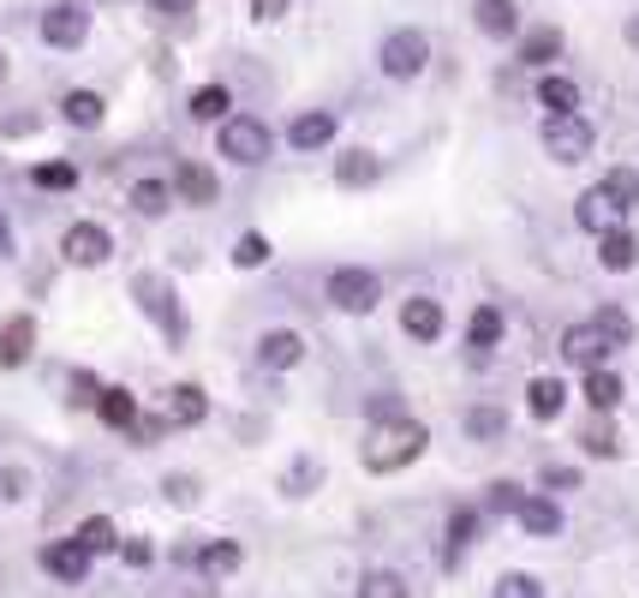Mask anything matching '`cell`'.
<instances>
[{"mask_svg":"<svg viewBox=\"0 0 639 598\" xmlns=\"http://www.w3.org/2000/svg\"><path fill=\"white\" fill-rule=\"evenodd\" d=\"M538 102L549 114H579V84L574 78H556V72H549V78L538 84Z\"/></svg>","mask_w":639,"mask_h":598,"instance_id":"obj_26","label":"cell"},{"mask_svg":"<svg viewBox=\"0 0 639 598\" xmlns=\"http://www.w3.org/2000/svg\"><path fill=\"white\" fill-rule=\"evenodd\" d=\"M168 203H174L168 180H138V186H132V210H138V216H168Z\"/></svg>","mask_w":639,"mask_h":598,"instance_id":"obj_30","label":"cell"},{"mask_svg":"<svg viewBox=\"0 0 639 598\" xmlns=\"http://www.w3.org/2000/svg\"><path fill=\"white\" fill-rule=\"evenodd\" d=\"M609 354H616V347H609V335H604L598 324H574L568 335H562V359L579 366V371H598Z\"/></svg>","mask_w":639,"mask_h":598,"instance_id":"obj_7","label":"cell"},{"mask_svg":"<svg viewBox=\"0 0 639 598\" xmlns=\"http://www.w3.org/2000/svg\"><path fill=\"white\" fill-rule=\"evenodd\" d=\"M24 491H31V479H24V473H12V466H0V503H19Z\"/></svg>","mask_w":639,"mask_h":598,"instance_id":"obj_44","label":"cell"},{"mask_svg":"<svg viewBox=\"0 0 639 598\" xmlns=\"http://www.w3.org/2000/svg\"><path fill=\"white\" fill-rule=\"evenodd\" d=\"M31 347H36V317H7V329H0V371H12V366H24L31 359Z\"/></svg>","mask_w":639,"mask_h":598,"instance_id":"obj_11","label":"cell"},{"mask_svg":"<svg viewBox=\"0 0 639 598\" xmlns=\"http://www.w3.org/2000/svg\"><path fill=\"white\" fill-rule=\"evenodd\" d=\"M579 443H586V449H591V455H604V461H609V455H616V431H609V426H604V419H598V426H591L586 437H579Z\"/></svg>","mask_w":639,"mask_h":598,"instance_id":"obj_42","label":"cell"},{"mask_svg":"<svg viewBox=\"0 0 639 598\" xmlns=\"http://www.w3.org/2000/svg\"><path fill=\"white\" fill-rule=\"evenodd\" d=\"M359 598H407V580L389 575V568H370V575L359 580Z\"/></svg>","mask_w":639,"mask_h":598,"instance_id":"obj_37","label":"cell"},{"mask_svg":"<svg viewBox=\"0 0 639 598\" xmlns=\"http://www.w3.org/2000/svg\"><path fill=\"white\" fill-rule=\"evenodd\" d=\"M604 192L616 198L621 210H633V203H639V174H633V168H609V174H604Z\"/></svg>","mask_w":639,"mask_h":598,"instance_id":"obj_35","label":"cell"},{"mask_svg":"<svg viewBox=\"0 0 639 598\" xmlns=\"http://www.w3.org/2000/svg\"><path fill=\"white\" fill-rule=\"evenodd\" d=\"M31 186H36V192H72V186H78V168H72V162H36Z\"/></svg>","mask_w":639,"mask_h":598,"instance_id":"obj_32","label":"cell"},{"mask_svg":"<svg viewBox=\"0 0 639 598\" xmlns=\"http://www.w3.org/2000/svg\"><path fill=\"white\" fill-rule=\"evenodd\" d=\"M628 42H633V49H639V19H628Z\"/></svg>","mask_w":639,"mask_h":598,"instance_id":"obj_51","label":"cell"},{"mask_svg":"<svg viewBox=\"0 0 639 598\" xmlns=\"http://www.w3.org/2000/svg\"><path fill=\"white\" fill-rule=\"evenodd\" d=\"M198 568H203L210 580H228L233 568H240V545H233V538H216V545H203V550H198Z\"/></svg>","mask_w":639,"mask_h":598,"instance_id":"obj_24","label":"cell"},{"mask_svg":"<svg viewBox=\"0 0 639 598\" xmlns=\"http://www.w3.org/2000/svg\"><path fill=\"white\" fill-rule=\"evenodd\" d=\"M96 396H102V384H96V377H91V371H78V377H72V401H84V407H96Z\"/></svg>","mask_w":639,"mask_h":598,"instance_id":"obj_45","label":"cell"},{"mask_svg":"<svg viewBox=\"0 0 639 598\" xmlns=\"http://www.w3.org/2000/svg\"><path fill=\"white\" fill-rule=\"evenodd\" d=\"M544 150L556 156V162H586L591 156V126L579 120V114H549L544 120Z\"/></svg>","mask_w":639,"mask_h":598,"instance_id":"obj_4","label":"cell"},{"mask_svg":"<svg viewBox=\"0 0 639 598\" xmlns=\"http://www.w3.org/2000/svg\"><path fill=\"white\" fill-rule=\"evenodd\" d=\"M586 401H591V413H616V407H621V377L609 366L586 371Z\"/></svg>","mask_w":639,"mask_h":598,"instance_id":"obj_21","label":"cell"},{"mask_svg":"<svg viewBox=\"0 0 639 598\" xmlns=\"http://www.w3.org/2000/svg\"><path fill=\"white\" fill-rule=\"evenodd\" d=\"M562 401H568V389H562V377H532V389H526V407L538 419H556L562 413Z\"/></svg>","mask_w":639,"mask_h":598,"instance_id":"obj_22","label":"cell"},{"mask_svg":"<svg viewBox=\"0 0 639 598\" xmlns=\"http://www.w3.org/2000/svg\"><path fill=\"white\" fill-rule=\"evenodd\" d=\"M467 431H472V437H502V413H496V407H472V413H467Z\"/></svg>","mask_w":639,"mask_h":598,"instance_id":"obj_41","label":"cell"},{"mask_svg":"<svg viewBox=\"0 0 639 598\" xmlns=\"http://www.w3.org/2000/svg\"><path fill=\"white\" fill-rule=\"evenodd\" d=\"M258 359H263L270 371H293V366L305 359V335H293V329H270V335L258 342Z\"/></svg>","mask_w":639,"mask_h":598,"instance_id":"obj_12","label":"cell"},{"mask_svg":"<svg viewBox=\"0 0 639 598\" xmlns=\"http://www.w3.org/2000/svg\"><path fill=\"white\" fill-rule=\"evenodd\" d=\"M430 61V36L425 31H395L389 42H383V72L389 78H419Z\"/></svg>","mask_w":639,"mask_h":598,"instance_id":"obj_5","label":"cell"},{"mask_svg":"<svg viewBox=\"0 0 639 598\" xmlns=\"http://www.w3.org/2000/svg\"><path fill=\"white\" fill-rule=\"evenodd\" d=\"M84 36H91V12L84 7H49L42 12V42H49V49H78Z\"/></svg>","mask_w":639,"mask_h":598,"instance_id":"obj_8","label":"cell"},{"mask_svg":"<svg viewBox=\"0 0 639 598\" xmlns=\"http://www.w3.org/2000/svg\"><path fill=\"white\" fill-rule=\"evenodd\" d=\"M544 485H556V491H568V485H579V479L568 473V466H549V473H544Z\"/></svg>","mask_w":639,"mask_h":598,"instance_id":"obj_48","label":"cell"},{"mask_svg":"<svg viewBox=\"0 0 639 598\" xmlns=\"http://www.w3.org/2000/svg\"><path fill=\"white\" fill-rule=\"evenodd\" d=\"M198 7V0H150V12H174V19H180V12H191Z\"/></svg>","mask_w":639,"mask_h":598,"instance_id":"obj_49","label":"cell"},{"mask_svg":"<svg viewBox=\"0 0 639 598\" xmlns=\"http://www.w3.org/2000/svg\"><path fill=\"white\" fill-rule=\"evenodd\" d=\"M598 264L604 270H633L639 264V240H633V233L628 228H609V233H598Z\"/></svg>","mask_w":639,"mask_h":598,"instance_id":"obj_17","label":"cell"},{"mask_svg":"<svg viewBox=\"0 0 639 598\" xmlns=\"http://www.w3.org/2000/svg\"><path fill=\"white\" fill-rule=\"evenodd\" d=\"M233 264H240V270L270 264V240H263V233H240V245H233Z\"/></svg>","mask_w":639,"mask_h":598,"instance_id":"obj_38","label":"cell"},{"mask_svg":"<svg viewBox=\"0 0 639 598\" xmlns=\"http://www.w3.org/2000/svg\"><path fill=\"white\" fill-rule=\"evenodd\" d=\"M621 216H628V210H621V203L609 198L604 186H591V192L574 203V222L586 228V233H609V228H621Z\"/></svg>","mask_w":639,"mask_h":598,"instance_id":"obj_10","label":"cell"},{"mask_svg":"<svg viewBox=\"0 0 639 598\" xmlns=\"http://www.w3.org/2000/svg\"><path fill=\"white\" fill-rule=\"evenodd\" d=\"M514 515H520V527H526L532 538H556L562 533V508L549 503V497H520Z\"/></svg>","mask_w":639,"mask_h":598,"instance_id":"obj_18","label":"cell"},{"mask_svg":"<svg viewBox=\"0 0 639 598\" xmlns=\"http://www.w3.org/2000/svg\"><path fill=\"white\" fill-rule=\"evenodd\" d=\"M270 150H275V138L258 114H228V120H221V156H228V162L258 168V162H270Z\"/></svg>","mask_w":639,"mask_h":598,"instance_id":"obj_2","label":"cell"},{"mask_svg":"<svg viewBox=\"0 0 639 598\" xmlns=\"http://www.w3.org/2000/svg\"><path fill=\"white\" fill-rule=\"evenodd\" d=\"M329 138H335V114H323V108H311V114H300V120L287 126L293 150H323Z\"/></svg>","mask_w":639,"mask_h":598,"instance_id":"obj_16","label":"cell"},{"mask_svg":"<svg viewBox=\"0 0 639 598\" xmlns=\"http://www.w3.org/2000/svg\"><path fill=\"white\" fill-rule=\"evenodd\" d=\"M556 54H562V31H556V24H544V31H532L526 42H520V61H526V66H549Z\"/></svg>","mask_w":639,"mask_h":598,"instance_id":"obj_28","label":"cell"},{"mask_svg":"<svg viewBox=\"0 0 639 598\" xmlns=\"http://www.w3.org/2000/svg\"><path fill=\"white\" fill-rule=\"evenodd\" d=\"M61 108H66V120H72V126H102V114H108L96 91H66Z\"/></svg>","mask_w":639,"mask_h":598,"instance_id":"obj_33","label":"cell"},{"mask_svg":"<svg viewBox=\"0 0 639 598\" xmlns=\"http://www.w3.org/2000/svg\"><path fill=\"white\" fill-rule=\"evenodd\" d=\"M228 108H233V96H228V84H203L198 96H191V120H228Z\"/></svg>","mask_w":639,"mask_h":598,"instance_id":"obj_29","label":"cell"},{"mask_svg":"<svg viewBox=\"0 0 639 598\" xmlns=\"http://www.w3.org/2000/svg\"><path fill=\"white\" fill-rule=\"evenodd\" d=\"M72 538H78V545L91 550V557H108V550H121V533H114V521H108V515H91Z\"/></svg>","mask_w":639,"mask_h":598,"instance_id":"obj_23","label":"cell"},{"mask_svg":"<svg viewBox=\"0 0 639 598\" xmlns=\"http://www.w3.org/2000/svg\"><path fill=\"white\" fill-rule=\"evenodd\" d=\"M61 252H66V264L96 270V264H108L114 240H108V228H96V222H72V228L61 233Z\"/></svg>","mask_w":639,"mask_h":598,"instance_id":"obj_6","label":"cell"},{"mask_svg":"<svg viewBox=\"0 0 639 598\" xmlns=\"http://www.w3.org/2000/svg\"><path fill=\"white\" fill-rule=\"evenodd\" d=\"M42 568H49L54 580H66V587H84V580H91V550H84L78 538H61V545L42 550Z\"/></svg>","mask_w":639,"mask_h":598,"instance_id":"obj_9","label":"cell"},{"mask_svg":"<svg viewBox=\"0 0 639 598\" xmlns=\"http://www.w3.org/2000/svg\"><path fill=\"white\" fill-rule=\"evenodd\" d=\"M430 443V431L419 426V419H389V426H370L359 461L370 466V473H400L407 461H419Z\"/></svg>","mask_w":639,"mask_h":598,"instance_id":"obj_1","label":"cell"},{"mask_svg":"<svg viewBox=\"0 0 639 598\" xmlns=\"http://www.w3.org/2000/svg\"><path fill=\"white\" fill-rule=\"evenodd\" d=\"M251 12H258V19H281V12H287V0H251Z\"/></svg>","mask_w":639,"mask_h":598,"instance_id":"obj_47","label":"cell"},{"mask_svg":"<svg viewBox=\"0 0 639 598\" xmlns=\"http://www.w3.org/2000/svg\"><path fill=\"white\" fill-rule=\"evenodd\" d=\"M150 557H156V550H150V538H126V563H132V568H144Z\"/></svg>","mask_w":639,"mask_h":598,"instance_id":"obj_46","label":"cell"},{"mask_svg":"<svg viewBox=\"0 0 639 598\" xmlns=\"http://www.w3.org/2000/svg\"><path fill=\"white\" fill-rule=\"evenodd\" d=\"M472 19H479L484 36H514L520 31V7H514V0H479Z\"/></svg>","mask_w":639,"mask_h":598,"instance_id":"obj_20","label":"cell"},{"mask_svg":"<svg viewBox=\"0 0 639 598\" xmlns=\"http://www.w3.org/2000/svg\"><path fill=\"white\" fill-rule=\"evenodd\" d=\"M96 413H102V426H114V431H132V426H138V401H132V389H102V396H96Z\"/></svg>","mask_w":639,"mask_h":598,"instance_id":"obj_19","label":"cell"},{"mask_svg":"<svg viewBox=\"0 0 639 598\" xmlns=\"http://www.w3.org/2000/svg\"><path fill=\"white\" fill-rule=\"evenodd\" d=\"M377 300H383V282L370 270H335L329 275V305L335 312H377Z\"/></svg>","mask_w":639,"mask_h":598,"instance_id":"obj_3","label":"cell"},{"mask_svg":"<svg viewBox=\"0 0 639 598\" xmlns=\"http://www.w3.org/2000/svg\"><path fill=\"white\" fill-rule=\"evenodd\" d=\"M520 497H526V491H520V485H509V479H502V485H490V508H496V515H514V508H520Z\"/></svg>","mask_w":639,"mask_h":598,"instance_id":"obj_43","label":"cell"},{"mask_svg":"<svg viewBox=\"0 0 639 598\" xmlns=\"http://www.w3.org/2000/svg\"><path fill=\"white\" fill-rule=\"evenodd\" d=\"M591 324H598V329L609 335V347H628V342H633V317L621 312V305H604V312L591 317Z\"/></svg>","mask_w":639,"mask_h":598,"instance_id":"obj_34","label":"cell"},{"mask_svg":"<svg viewBox=\"0 0 639 598\" xmlns=\"http://www.w3.org/2000/svg\"><path fill=\"white\" fill-rule=\"evenodd\" d=\"M377 174H383V162H377L370 150H347V156L335 162V180H341V186H370Z\"/></svg>","mask_w":639,"mask_h":598,"instance_id":"obj_25","label":"cell"},{"mask_svg":"<svg viewBox=\"0 0 639 598\" xmlns=\"http://www.w3.org/2000/svg\"><path fill=\"white\" fill-rule=\"evenodd\" d=\"M0 252H12V233H7V222H0Z\"/></svg>","mask_w":639,"mask_h":598,"instance_id":"obj_50","label":"cell"},{"mask_svg":"<svg viewBox=\"0 0 639 598\" xmlns=\"http://www.w3.org/2000/svg\"><path fill=\"white\" fill-rule=\"evenodd\" d=\"M317 485H323V466H317V461H293L287 479H281V491H287V497H305V491H317Z\"/></svg>","mask_w":639,"mask_h":598,"instance_id":"obj_36","label":"cell"},{"mask_svg":"<svg viewBox=\"0 0 639 598\" xmlns=\"http://www.w3.org/2000/svg\"><path fill=\"white\" fill-rule=\"evenodd\" d=\"M174 192H180L186 203H221V180L203 162H180L174 168Z\"/></svg>","mask_w":639,"mask_h":598,"instance_id":"obj_13","label":"cell"},{"mask_svg":"<svg viewBox=\"0 0 639 598\" xmlns=\"http://www.w3.org/2000/svg\"><path fill=\"white\" fill-rule=\"evenodd\" d=\"M400 329H407L412 335V342H437V335H442V305L437 300H407V305H400Z\"/></svg>","mask_w":639,"mask_h":598,"instance_id":"obj_14","label":"cell"},{"mask_svg":"<svg viewBox=\"0 0 639 598\" xmlns=\"http://www.w3.org/2000/svg\"><path fill=\"white\" fill-rule=\"evenodd\" d=\"M203 413H210V401H203L198 384H174V389H168V407H161V419H168V426H198Z\"/></svg>","mask_w":639,"mask_h":598,"instance_id":"obj_15","label":"cell"},{"mask_svg":"<svg viewBox=\"0 0 639 598\" xmlns=\"http://www.w3.org/2000/svg\"><path fill=\"white\" fill-rule=\"evenodd\" d=\"M467 342L479 347V354H484V347H496V342H502V312H496V305H479V312H472Z\"/></svg>","mask_w":639,"mask_h":598,"instance_id":"obj_31","label":"cell"},{"mask_svg":"<svg viewBox=\"0 0 639 598\" xmlns=\"http://www.w3.org/2000/svg\"><path fill=\"white\" fill-rule=\"evenodd\" d=\"M0 78H7V54H0Z\"/></svg>","mask_w":639,"mask_h":598,"instance_id":"obj_52","label":"cell"},{"mask_svg":"<svg viewBox=\"0 0 639 598\" xmlns=\"http://www.w3.org/2000/svg\"><path fill=\"white\" fill-rule=\"evenodd\" d=\"M472 533H479V508H454V515H449V545H442V557L460 563V557H467V545H472Z\"/></svg>","mask_w":639,"mask_h":598,"instance_id":"obj_27","label":"cell"},{"mask_svg":"<svg viewBox=\"0 0 639 598\" xmlns=\"http://www.w3.org/2000/svg\"><path fill=\"white\" fill-rule=\"evenodd\" d=\"M365 413H370V426H389V419H407V407H400V396H370Z\"/></svg>","mask_w":639,"mask_h":598,"instance_id":"obj_40","label":"cell"},{"mask_svg":"<svg viewBox=\"0 0 639 598\" xmlns=\"http://www.w3.org/2000/svg\"><path fill=\"white\" fill-rule=\"evenodd\" d=\"M496 598H544V587H538V575H502Z\"/></svg>","mask_w":639,"mask_h":598,"instance_id":"obj_39","label":"cell"}]
</instances>
